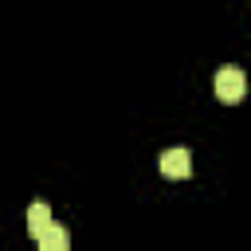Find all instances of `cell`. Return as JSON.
I'll use <instances>...</instances> for the list:
<instances>
[{
  "instance_id": "obj_1",
  "label": "cell",
  "mask_w": 251,
  "mask_h": 251,
  "mask_svg": "<svg viewBox=\"0 0 251 251\" xmlns=\"http://www.w3.org/2000/svg\"><path fill=\"white\" fill-rule=\"evenodd\" d=\"M212 86H216V98L227 102V106L239 102V98L247 94V78H243L239 67H224V71H216V82H212Z\"/></svg>"
},
{
  "instance_id": "obj_2",
  "label": "cell",
  "mask_w": 251,
  "mask_h": 251,
  "mask_svg": "<svg viewBox=\"0 0 251 251\" xmlns=\"http://www.w3.org/2000/svg\"><path fill=\"white\" fill-rule=\"evenodd\" d=\"M161 173H165L169 180L188 176V173H192V153H188V149H180V145L165 149V153H161Z\"/></svg>"
},
{
  "instance_id": "obj_3",
  "label": "cell",
  "mask_w": 251,
  "mask_h": 251,
  "mask_svg": "<svg viewBox=\"0 0 251 251\" xmlns=\"http://www.w3.org/2000/svg\"><path fill=\"white\" fill-rule=\"evenodd\" d=\"M35 243H39V251H71V231L63 224H51L35 235Z\"/></svg>"
},
{
  "instance_id": "obj_4",
  "label": "cell",
  "mask_w": 251,
  "mask_h": 251,
  "mask_svg": "<svg viewBox=\"0 0 251 251\" xmlns=\"http://www.w3.org/2000/svg\"><path fill=\"white\" fill-rule=\"evenodd\" d=\"M43 227H51V204L35 200V204H27V231H31V235H39Z\"/></svg>"
}]
</instances>
